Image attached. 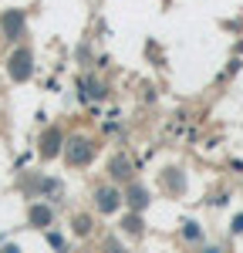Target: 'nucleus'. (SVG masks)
<instances>
[{
  "label": "nucleus",
  "mask_w": 243,
  "mask_h": 253,
  "mask_svg": "<svg viewBox=\"0 0 243 253\" xmlns=\"http://www.w3.org/2000/svg\"><path fill=\"white\" fill-rule=\"evenodd\" d=\"M17 186H20V193L27 196V199H61V193H64L61 179L40 175V172H24L17 179Z\"/></svg>",
  "instance_id": "1"
},
{
  "label": "nucleus",
  "mask_w": 243,
  "mask_h": 253,
  "mask_svg": "<svg viewBox=\"0 0 243 253\" xmlns=\"http://www.w3.org/2000/svg\"><path fill=\"white\" fill-rule=\"evenodd\" d=\"M7 78L14 81V84H27V81L34 78V47L24 41L17 44L10 54H7Z\"/></svg>",
  "instance_id": "2"
},
{
  "label": "nucleus",
  "mask_w": 243,
  "mask_h": 253,
  "mask_svg": "<svg viewBox=\"0 0 243 253\" xmlns=\"http://www.w3.org/2000/svg\"><path fill=\"white\" fill-rule=\"evenodd\" d=\"M0 38L7 41L10 47L24 44V38H27V10H20V7L0 10Z\"/></svg>",
  "instance_id": "3"
},
{
  "label": "nucleus",
  "mask_w": 243,
  "mask_h": 253,
  "mask_svg": "<svg viewBox=\"0 0 243 253\" xmlns=\"http://www.w3.org/2000/svg\"><path fill=\"white\" fill-rule=\"evenodd\" d=\"M64 162L71 166V169H84V166H91V159H95V142L88 135H71L64 142Z\"/></svg>",
  "instance_id": "4"
},
{
  "label": "nucleus",
  "mask_w": 243,
  "mask_h": 253,
  "mask_svg": "<svg viewBox=\"0 0 243 253\" xmlns=\"http://www.w3.org/2000/svg\"><path fill=\"white\" fill-rule=\"evenodd\" d=\"M64 142H68V135L61 132V125H47V128L40 132V138H38V156L44 159V162L58 159L61 152H64Z\"/></svg>",
  "instance_id": "5"
},
{
  "label": "nucleus",
  "mask_w": 243,
  "mask_h": 253,
  "mask_svg": "<svg viewBox=\"0 0 243 253\" xmlns=\"http://www.w3.org/2000/svg\"><path fill=\"white\" fill-rule=\"evenodd\" d=\"M122 206H125V196H122V189L115 182H105V186L95 189V210L101 216H115Z\"/></svg>",
  "instance_id": "6"
},
{
  "label": "nucleus",
  "mask_w": 243,
  "mask_h": 253,
  "mask_svg": "<svg viewBox=\"0 0 243 253\" xmlns=\"http://www.w3.org/2000/svg\"><path fill=\"white\" fill-rule=\"evenodd\" d=\"M27 226L31 230H51L54 226V206L47 199H31L27 203Z\"/></svg>",
  "instance_id": "7"
},
{
  "label": "nucleus",
  "mask_w": 243,
  "mask_h": 253,
  "mask_svg": "<svg viewBox=\"0 0 243 253\" xmlns=\"http://www.w3.org/2000/svg\"><path fill=\"white\" fill-rule=\"evenodd\" d=\"M132 172H135V166H132V159L128 152H115V156L108 159V179L119 186V182H132Z\"/></svg>",
  "instance_id": "8"
},
{
  "label": "nucleus",
  "mask_w": 243,
  "mask_h": 253,
  "mask_svg": "<svg viewBox=\"0 0 243 253\" xmlns=\"http://www.w3.org/2000/svg\"><path fill=\"white\" fill-rule=\"evenodd\" d=\"M125 206H128V213H142L145 206H149V189L142 186V182H128V189H125Z\"/></svg>",
  "instance_id": "9"
},
{
  "label": "nucleus",
  "mask_w": 243,
  "mask_h": 253,
  "mask_svg": "<svg viewBox=\"0 0 243 253\" xmlns=\"http://www.w3.org/2000/svg\"><path fill=\"white\" fill-rule=\"evenodd\" d=\"M71 233L78 236V240L91 236V233H95V216H91V213H75V216H71Z\"/></svg>",
  "instance_id": "10"
},
{
  "label": "nucleus",
  "mask_w": 243,
  "mask_h": 253,
  "mask_svg": "<svg viewBox=\"0 0 243 253\" xmlns=\"http://www.w3.org/2000/svg\"><path fill=\"white\" fill-rule=\"evenodd\" d=\"M142 230H145L142 213H128L125 219H122V233H125V236H142Z\"/></svg>",
  "instance_id": "11"
},
{
  "label": "nucleus",
  "mask_w": 243,
  "mask_h": 253,
  "mask_svg": "<svg viewBox=\"0 0 243 253\" xmlns=\"http://www.w3.org/2000/svg\"><path fill=\"white\" fill-rule=\"evenodd\" d=\"M44 240L51 243V250H54V253H68V240H64L58 230H44Z\"/></svg>",
  "instance_id": "12"
},
{
  "label": "nucleus",
  "mask_w": 243,
  "mask_h": 253,
  "mask_svg": "<svg viewBox=\"0 0 243 253\" xmlns=\"http://www.w3.org/2000/svg\"><path fill=\"white\" fill-rule=\"evenodd\" d=\"M182 236L193 240V243H200V240H202V226L196 223V219H186V223H182Z\"/></svg>",
  "instance_id": "13"
},
{
  "label": "nucleus",
  "mask_w": 243,
  "mask_h": 253,
  "mask_svg": "<svg viewBox=\"0 0 243 253\" xmlns=\"http://www.w3.org/2000/svg\"><path fill=\"white\" fill-rule=\"evenodd\" d=\"M105 250H108V253H125V247H122L119 240H112V236H108V240H105Z\"/></svg>",
  "instance_id": "14"
},
{
  "label": "nucleus",
  "mask_w": 243,
  "mask_h": 253,
  "mask_svg": "<svg viewBox=\"0 0 243 253\" xmlns=\"http://www.w3.org/2000/svg\"><path fill=\"white\" fill-rule=\"evenodd\" d=\"M230 233H233V236H240V233H243V213L237 216L233 223H230Z\"/></svg>",
  "instance_id": "15"
},
{
  "label": "nucleus",
  "mask_w": 243,
  "mask_h": 253,
  "mask_svg": "<svg viewBox=\"0 0 243 253\" xmlns=\"http://www.w3.org/2000/svg\"><path fill=\"white\" fill-rule=\"evenodd\" d=\"M0 253H24V250H20V243H3Z\"/></svg>",
  "instance_id": "16"
},
{
  "label": "nucleus",
  "mask_w": 243,
  "mask_h": 253,
  "mask_svg": "<svg viewBox=\"0 0 243 253\" xmlns=\"http://www.w3.org/2000/svg\"><path fill=\"white\" fill-rule=\"evenodd\" d=\"M202 253H223V250H220V247H209V250H202Z\"/></svg>",
  "instance_id": "17"
}]
</instances>
